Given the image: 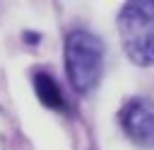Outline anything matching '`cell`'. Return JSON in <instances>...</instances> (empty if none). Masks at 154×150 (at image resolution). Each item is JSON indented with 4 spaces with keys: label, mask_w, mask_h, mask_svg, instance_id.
Here are the masks:
<instances>
[{
    "label": "cell",
    "mask_w": 154,
    "mask_h": 150,
    "mask_svg": "<svg viewBox=\"0 0 154 150\" xmlns=\"http://www.w3.org/2000/svg\"><path fill=\"white\" fill-rule=\"evenodd\" d=\"M118 31L135 65H154V0L125 2L118 15Z\"/></svg>",
    "instance_id": "6da1fadb"
},
{
    "label": "cell",
    "mask_w": 154,
    "mask_h": 150,
    "mask_svg": "<svg viewBox=\"0 0 154 150\" xmlns=\"http://www.w3.org/2000/svg\"><path fill=\"white\" fill-rule=\"evenodd\" d=\"M65 68L70 85L79 92L87 94L89 90L96 87L103 73V44L99 36L91 31L77 29L67 34L65 39Z\"/></svg>",
    "instance_id": "7a4b0ae2"
},
{
    "label": "cell",
    "mask_w": 154,
    "mask_h": 150,
    "mask_svg": "<svg viewBox=\"0 0 154 150\" xmlns=\"http://www.w3.org/2000/svg\"><path fill=\"white\" fill-rule=\"evenodd\" d=\"M120 126L132 143L154 148V99L135 97L125 102V106L120 109Z\"/></svg>",
    "instance_id": "3957f363"
},
{
    "label": "cell",
    "mask_w": 154,
    "mask_h": 150,
    "mask_svg": "<svg viewBox=\"0 0 154 150\" xmlns=\"http://www.w3.org/2000/svg\"><path fill=\"white\" fill-rule=\"evenodd\" d=\"M34 87H36V94H38V99L46 104V106H51V109H63V94H60V87H58V82L51 77V75H46V73H36L34 75Z\"/></svg>",
    "instance_id": "277c9868"
}]
</instances>
